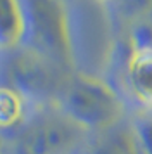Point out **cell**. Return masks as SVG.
<instances>
[{"label":"cell","instance_id":"obj_5","mask_svg":"<svg viewBox=\"0 0 152 154\" xmlns=\"http://www.w3.org/2000/svg\"><path fill=\"white\" fill-rule=\"evenodd\" d=\"M124 80L135 102L145 111H152V49L130 52L124 64Z\"/></svg>","mask_w":152,"mask_h":154},{"label":"cell","instance_id":"obj_3","mask_svg":"<svg viewBox=\"0 0 152 154\" xmlns=\"http://www.w3.org/2000/svg\"><path fill=\"white\" fill-rule=\"evenodd\" d=\"M4 54L0 61V85L17 92L29 104L55 106L71 73L24 47Z\"/></svg>","mask_w":152,"mask_h":154},{"label":"cell","instance_id":"obj_1","mask_svg":"<svg viewBox=\"0 0 152 154\" xmlns=\"http://www.w3.org/2000/svg\"><path fill=\"white\" fill-rule=\"evenodd\" d=\"M85 132H111L124 114V102L112 85L87 73L71 75L55 102Z\"/></svg>","mask_w":152,"mask_h":154},{"label":"cell","instance_id":"obj_6","mask_svg":"<svg viewBox=\"0 0 152 154\" xmlns=\"http://www.w3.org/2000/svg\"><path fill=\"white\" fill-rule=\"evenodd\" d=\"M24 38L23 0H0V52L21 47Z\"/></svg>","mask_w":152,"mask_h":154},{"label":"cell","instance_id":"obj_2","mask_svg":"<svg viewBox=\"0 0 152 154\" xmlns=\"http://www.w3.org/2000/svg\"><path fill=\"white\" fill-rule=\"evenodd\" d=\"M24 38L21 47L29 49L71 71L74 45L71 17L64 0H23Z\"/></svg>","mask_w":152,"mask_h":154},{"label":"cell","instance_id":"obj_7","mask_svg":"<svg viewBox=\"0 0 152 154\" xmlns=\"http://www.w3.org/2000/svg\"><path fill=\"white\" fill-rule=\"evenodd\" d=\"M29 102L21 97L17 92L11 90L9 87L0 85V130L14 132L24 119L31 114L28 111Z\"/></svg>","mask_w":152,"mask_h":154},{"label":"cell","instance_id":"obj_12","mask_svg":"<svg viewBox=\"0 0 152 154\" xmlns=\"http://www.w3.org/2000/svg\"><path fill=\"white\" fill-rule=\"evenodd\" d=\"M95 2H100V4H117V2H121L123 4L124 0H95Z\"/></svg>","mask_w":152,"mask_h":154},{"label":"cell","instance_id":"obj_9","mask_svg":"<svg viewBox=\"0 0 152 154\" xmlns=\"http://www.w3.org/2000/svg\"><path fill=\"white\" fill-rule=\"evenodd\" d=\"M133 133H135L140 154H152V116L137 119L133 125Z\"/></svg>","mask_w":152,"mask_h":154},{"label":"cell","instance_id":"obj_4","mask_svg":"<svg viewBox=\"0 0 152 154\" xmlns=\"http://www.w3.org/2000/svg\"><path fill=\"white\" fill-rule=\"evenodd\" d=\"M87 132L55 107L31 112L12 132V154H74L81 149Z\"/></svg>","mask_w":152,"mask_h":154},{"label":"cell","instance_id":"obj_8","mask_svg":"<svg viewBox=\"0 0 152 154\" xmlns=\"http://www.w3.org/2000/svg\"><path fill=\"white\" fill-rule=\"evenodd\" d=\"M87 154H140V149L133 130H114L97 140Z\"/></svg>","mask_w":152,"mask_h":154},{"label":"cell","instance_id":"obj_11","mask_svg":"<svg viewBox=\"0 0 152 154\" xmlns=\"http://www.w3.org/2000/svg\"><path fill=\"white\" fill-rule=\"evenodd\" d=\"M4 147H5V139H4V132L0 130V154H4Z\"/></svg>","mask_w":152,"mask_h":154},{"label":"cell","instance_id":"obj_10","mask_svg":"<svg viewBox=\"0 0 152 154\" xmlns=\"http://www.w3.org/2000/svg\"><path fill=\"white\" fill-rule=\"evenodd\" d=\"M152 49V23H138L130 33V52Z\"/></svg>","mask_w":152,"mask_h":154}]
</instances>
